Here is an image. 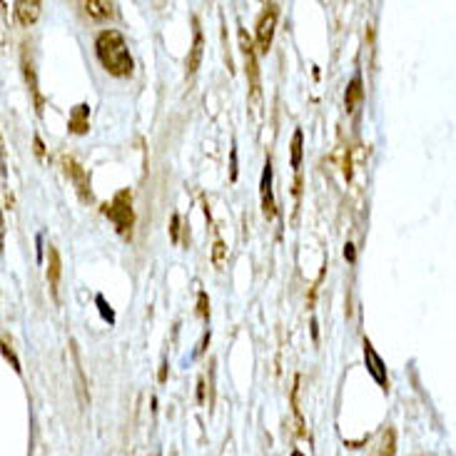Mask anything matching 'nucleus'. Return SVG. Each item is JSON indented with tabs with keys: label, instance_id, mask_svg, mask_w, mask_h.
I'll return each instance as SVG.
<instances>
[{
	"label": "nucleus",
	"instance_id": "1",
	"mask_svg": "<svg viewBox=\"0 0 456 456\" xmlns=\"http://www.w3.org/2000/svg\"><path fill=\"white\" fill-rule=\"evenodd\" d=\"M95 53L97 60H100V65L110 75L127 77L132 72L130 48L125 42L123 33H118V30H102L100 36L95 38Z\"/></svg>",
	"mask_w": 456,
	"mask_h": 456
},
{
	"label": "nucleus",
	"instance_id": "2",
	"mask_svg": "<svg viewBox=\"0 0 456 456\" xmlns=\"http://www.w3.org/2000/svg\"><path fill=\"white\" fill-rule=\"evenodd\" d=\"M102 214H105L110 222L115 225V230L123 235V237H130L132 225H135V210H132V192L130 190H120L118 195L113 197V202H107L102 207Z\"/></svg>",
	"mask_w": 456,
	"mask_h": 456
},
{
	"label": "nucleus",
	"instance_id": "3",
	"mask_svg": "<svg viewBox=\"0 0 456 456\" xmlns=\"http://www.w3.org/2000/svg\"><path fill=\"white\" fill-rule=\"evenodd\" d=\"M239 48L244 55V68H247V77H249V93H252V102H260V65H257V45L252 42V38L239 30Z\"/></svg>",
	"mask_w": 456,
	"mask_h": 456
},
{
	"label": "nucleus",
	"instance_id": "4",
	"mask_svg": "<svg viewBox=\"0 0 456 456\" xmlns=\"http://www.w3.org/2000/svg\"><path fill=\"white\" fill-rule=\"evenodd\" d=\"M277 15H279V8L274 6V3H269V6H265V10H262L260 20H257V50H260V55H267L269 53V48H272V38H274V25H277Z\"/></svg>",
	"mask_w": 456,
	"mask_h": 456
},
{
	"label": "nucleus",
	"instance_id": "5",
	"mask_svg": "<svg viewBox=\"0 0 456 456\" xmlns=\"http://www.w3.org/2000/svg\"><path fill=\"white\" fill-rule=\"evenodd\" d=\"M60 165H63V170H65L68 178L72 180V184H75V190H77V195H80V200H83V202H93L90 180H88V175H85L83 167L77 165L70 155H60Z\"/></svg>",
	"mask_w": 456,
	"mask_h": 456
},
{
	"label": "nucleus",
	"instance_id": "6",
	"mask_svg": "<svg viewBox=\"0 0 456 456\" xmlns=\"http://www.w3.org/2000/svg\"><path fill=\"white\" fill-rule=\"evenodd\" d=\"M262 214L267 219H274L277 214V205H274V195H272V162L267 160L265 170H262Z\"/></svg>",
	"mask_w": 456,
	"mask_h": 456
},
{
	"label": "nucleus",
	"instance_id": "7",
	"mask_svg": "<svg viewBox=\"0 0 456 456\" xmlns=\"http://www.w3.org/2000/svg\"><path fill=\"white\" fill-rule=\"evenodd\" d=\"M364 361H367V372L374 377V382L386 389V367H384V361H382V356L374 352L369 339H364Z\"/></svg>",
	"mask_w": 456,
	"mask_h": 456
},
{
	"label": "nucleus",
	"instance_id": "8",
	"mask_svg": "<svg viewBox=\"0 0 456 456\" xmlns=\"http://www.w3.org/2000/svg\"><path fill=\"white\" fill-rule=\"evenodd\" d=\"M40 13H42V3H38V0H20V3H15V18L25 28H30V25L36 23L40 18Z\"/></svg>",
	"mask_w": 456,
	"mask_h": 456
},
{
	"label": "nucleus",
	"instance_id": "9",
	"mask_svg": "<svg viewBox=\"0 0 456 456\" xmlns=\"http://www.w3.org/2000/svg\"><path fill=\"white\" fill-rule=\"evenodd\" d=\"M195 23V40H192V48H190V55H187V75H195L197 68L202 63V48H205V38H202V30H200V20H192Z\"/></svg>",
	"mask_w": 456,
	"mask_h": 456
},
{
	"label": "nucleus",
	"instance_id": "10",
	"mask_svg": "<svg viewBox=\"0 0 456 456\" xmlns=\"http://www.w3.org/2000/svg\"><path fill=\"white\" fill-rule=\"evenodd\" d=\"M88 130H90V107L75 105L70 113V132H75V135H85Z\"/></svg>",
	"mask_w": 456,
	"mask_h": 456
},
{
	"label": "nucleus",
	"instance_id": "11",
	"mask_svg": "<svg viewBox=\"0 0 456 456\" xmlns=\"http://www.w3.org/2000/svg\"><path fill=\"white\" fill-rule=\"evenodd\" d=\"M83 8L90 18H95V20H107L115 15V6L110 0H88Z\"/></svg>",
	"mask_w": 456,
	"mask_h": 456
},
{
	"label": "nucleus",
	"instance_id": "12",
	"mask_svg": "<svg viewBox=\"0 0 456 456\" xmlns=\"http://www.w3.org/2000/svg\"><path fill=\"white\" fill-rule=\"evenodd\" d=\"M60 272H63V262H60V252L55 247H50V265H48V279L53 297L58 299V285H60Z\"/></svg>",
	"mask_w": 456,
	"mask_h": 456
},
{
	"label": "nucleus",
	"instance_id": "13",
	"mask_svg": "<svg viewBox=\"0 0 456 456\" xmlns=\"http://www.w3.org/2000/svg\"><path fill=\"white\" fill-rule=\"evenodd\" d=\"M361 97H364V88H361V75L356 72V75L352 77L349 88H347V95H344L347 110H356V105L361 102Z\"/></svg>",
	"mask_w": 456,
	"mask_h": 456
},
{
	"label": "nucleus",
	"instance_id": "14",
	"mask_svg": "<svg viewBox=\"0 0 456 456\" xmlns=\"http://www.w3.org/2000/svg\"><path fill=\"white\" fill-rule=\"evenodd\" d=\"M23 72H25V80H28V88L30 93L36 95V102H38V113H42V97L40 93H38V80H36V70H33V65H30V60L23 55Z\"/></svg>",
	"mask_w": 456,
	"mask_h": 456
},
{
	"label": "nucleus",
	"instance_id": "15",
	"mask_svg": "<svg viewBox=\"0 0 456 456\" xmlns=\"http://www.w3.org/2000/svg\"><path fill=\"white\" fill-rule=\"evenodd\" d=\"M299 165H302V130H294L292 135V167L299 175Z\"/></svg>",
	"mask_w": 456,
	"mask_h": 456
},
{
	"label": "nucleus",
	"instance_id": "16",
	"mask_svg": "<svg viewBox=\"0 0 456 456\" xmlns=\"http://www.w3.org/2000/svg\"><path fill=\"white\" fill-rule=\"evenodd\" d=\"M379 456H394V432H391V429H386V432L382 434Z\"/></svg>",
	"mask_w": 456,
	"mask_h": 456
},
{
	"label": "nucleus",
	"instance_id": "17",
	"mask_svg": "<svg viewBox=\"0 0 456 456\" xmlns=\"http://www.w3.org/2000/svg\"><path fill=\"white\" fill-rule=\"evenodd\" d=\"M225 257H227V247L222 239H214V247H212V262L214 267H222L225 265Z\"/></svg>",
	"mask_w": 456,
	"mask_h": 456
},
{
	"label": "nucleus",
	"instance_id": "18",
	"mask_svg": "<svg viewBox=\"0 0 456 456\" xmlns=\"http://www.w3.org/2000/svg\"><path fill=\"white\" fill-rule=\"evenodd\" d=\"M97 307H100V314L107 320V324H115V312L110 309V304L105 302V297L97 294Z\"/></svg>",
	"mask_w": 456,
	"mask_h": 456
},
{
	"label": "nucleus",
	"instance_id": "19",
	"mask_svg": "<svg viewBox=\"0 0 456 456\" xmlns=\"http://www.w3.org/2000/svg\"><path fill=\"white\" fill-rule=\"evenodd\" d=\"M197 314H200L202 320H207L210 317V299L205 292H200V297H197Z\"/></svg>",
	"mask_w": 456,
	"mask_h": 456
},
{
	"label": "nucleus",
	"instance_id": "20",
	"mask_svg": "<svg viewBox=\"0 0 456 456\" xmlns=\"http://www.w3.org/2000/svg\"><path fill=\"white\" fill-rule=\"evenodd\" d=\"M170 237L172 242H180V214H172V227H170Z\"/></svg>",
	"mask_w": 456,
	"mask_h": 456
},
{
	"label": "nucleus",
	"instance_id": "21",
	"mask_svg": "<svg viewBox=\"0 0 456 456\" xmlns=\"http://www.w3.org/2000/svg\"><path fill=\"white\" fill-rule=\"evenodd\" d=\"M3 354H6V359H10L13 369H15V372H20V361L15 359V354H13V349H10V347H8V339H6V344H3Z\"/></svg>",
	"mask_w": 456,
	"mask_h": 456
},
{
	"label": "nucleus",
	"instance_id": "22",
	"mask_svg": "<svg viewBox=\"0 0 456 456\" xmlns=\"http://www.w3.org/2000/svg\"><path fill=\"white\" fill-rule=\"evenodd\" d=\"M230 175L232 180H237V150L232 148V157H230Z\"/></svg>",
	"mask_w": 456,
	"mask_h": 456
},
{
	"label": "nucleus",
	"instance_id": "23",
	"mask_svg": "<svg viewBox=\"0 0 456 456\" xmlns=\"http://www.w3.org/2000/svg\"><path fill=\"white\" fill-rule=\"evenodd\" d=\"M33 145H36V155L42 160V157H45V148H42V140H40V137H38V135L33 137Z\"/></svg>",
	"mask_w": 456,
	"mask_h": 456
},
{
	"label": "nucleus",
	"instance_id": "24",
	"mask_svg": "<svg viewBox=\"0 0 456 456\" xmlns=\"http://www.w3.org/2000/svg\"><path fill=\"white\" fill-rule=\"evenodd\" d=\"M344 257H347L349 262H354V247H352V244H347V247H344Z\"/></svg>",
	"mask_w": 456,
	"mask_h": 456
},
{
	"label": "nucleus",
	"instance_id": "25",
	"mask_svg": "<svg viewBox=\"0 0 456 456\" xmlns=\"http://www.w3.org/2000/svg\"><path fill=\"white\" fill-rule=\"evenodd\" d=\"M197 399L205 402V382H202V379H200V389H197Z\"/></svg>",
	"mask_w": 456,
	"mask_h": 456
},
{
	"label": "nucleus",
	"instance_id": "26",
	"mask_svg": "<svg viewBox=\"0 0 456 456\" xmlns=\"http://www.w3.org/2000/svg\"><path fill=\"white\" fill-rule=\"evenodd\" d=\"M42 260V237H38V262Z\"/></svg>",
	"mask_w": 456,
	"mask_h": 456
},
{
	"label": "nucleus",
	"instance_id": "27",
	"mask_svg": "<svg viewBox=\"0 0 456 456\" xmlns=\"http://www.w3.org/2000/svg\"><path fill=\"white\" fill-rule=\"evenodd\" d=\"M160 382H165L167 379V364H162V369H160V377H157Z\"/></svg>",
	"mask_w": 456,
	"mask_h": 456
},
{
	"label": "nucleus",
	"instance_id": "28",
	"mask_svg": "<svg viewBox=\"0 0 456 456\" xmlns=\"http://www.w3.org/2000/svg\"><path fill=\"white\" fill-rule=\"evenodd\" d=\"M292 456H304V454H302V451H294V454H292Z\"/></svg>",
	"mask_w": 456,
	"mask_h": 456
}]
</instances>
